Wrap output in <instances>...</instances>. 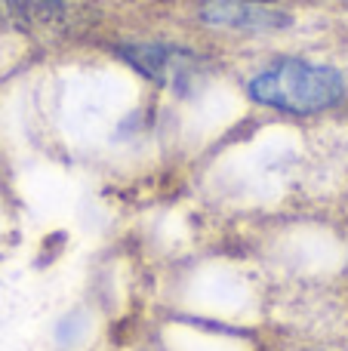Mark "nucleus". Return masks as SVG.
Listing matches in <instances>:
<instances>
[{"instance_id": "obj_1", "label": "nucleus", "mask_w": 348, "mask_h": 351, "mask_svg": "<svg viewBox=\"0 0 348 351\" xmlns=\"http://www.w3.org/2000/svg\"><path fill=\"white\" fill-rule=\"evenodd\" d=\"M253 102L284 114H321L343 102L345 77L330 65L306 59H277L247 84Z\"/></svg>"}, {"instance_id": "obj_2", "label": "nucleus", "mask_w": 348, "mask_h": 351, "mask_svg": "<svg viewBox=\"0 0 348 351\" xmlns=\"http://www.w3.org/2000/svg\"><path fill=\"white\" fill-rule=\"evenodd\" d=\"M121 59L133 65L142 77L154 80L158 86H166L173 93H188L207 74V62L195 49L176 47V43H127L121 47Z\"/></svg>"}, {"instance_id": "obj_3", "label": "nucleus", "mask_w": 348, "mask_h": 351, "mask_svg": "<svg viewBox=\"0 0 348 351\" xmlns=\"http://www.w3.org/2000/svg\"><path fill=\"white\" fill-rule=\"evenodd\" d=\"M201 19L213 28L244 31V34H265L281 31L290 25V16L269 3H250V0H203Z\"/></svg>"}, {"instance_id": "obj_4", "label": "nucleus", "mask_w": 348, "mask_h": 351, "mask_svg": "<svg viewBox=\"0 0 348 351\" xmlns=\"http://www.w3.org/2000/svg\"><path fill=\"white\" fill-rule=\"evenodd\" d=\"M0 3L25 34L53 37L68 28L65 0H0Z\"/></svg>"}, {"instance_id": "obj_5", "label": "nucleus", "mask_w": 348, "mask_h": 351, "mask_svg": "<svg viewBox=\"0 0 348 351\" xmlns=\"http://www.w3.org/2000/svg\"><path fill=\"white\" fill-rule=\"evenodd\" d=\"M250 3H275V0H250Z\"/></svg>"}]
</instances>
